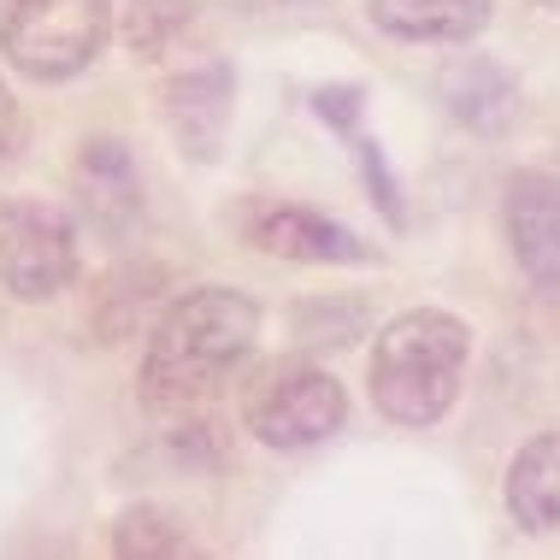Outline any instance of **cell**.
Returning a JSON list of instances; mask_svg holds the SVG:
<instances>
[{"label":"cell","mask_w":560,"mask_h":560,"mask_svg":"<svg viewBox=\"0 0 560 560\" xmlns=\"http://www.w3.org/2000/svg\"><path fill=\"white\" fill-rule=\"evenodd\" d=\"M260 337V307L254 295L207 283V290L177 295L160 313V325L148 330L142 348V401L154 413H189L195 401H207L231 377L242 360L254 354Z\"/></svg>","instance_id":"obj_1"},{"label":"cell","mask_w":560,"mask_h":560,"mask_svg":"<svg viewBox=\"0 0 560 560\" xmlns=\"http://www.w3.org/2000/svg\"><path fill=\"white\" fill-rule=\"evenodd\" d=\"M472 337L454 313L419 307L377 330L372 342V401L396 425H436L460 396V372Z\"/></svg>","instance_id":"obj_2"},{"label":"cell","mask_w":560,"mask_h":560,"mask_svg":"<svg viewBox=\"0 0 560 560\" xmlns=\"http://www.w3.org/2000/svg\"><path fill=\"white\" fill-rule=\"evenodd\" d=\"M113 42V0H7L0 54L30 83H66Z\"/></svg>","instance_id":"obj_3"},{"label":"cell","mask_w":560,"mask_h":560,"mask_svg":"<svg viewBox=\"0 0 560 560\" xmlns=\"http://www.w3.org/2000/svg\"><path fill=\"white\" fill-rule=\"evenodd\" d=\"M78 283V224L59 201L7 195L0 201V290L12 301H54Z\"/></svg>","instance_id":"obj_4"},{"label":"cell","mask_w":560,"mask_h":560,"mask_svg":"<svg viewBox=\"0 0 560 560\" xmlns=\"http://www.w3.org/2000/svg\"><path fill=\"white\" fill-rule=\"evenodd\" d=\"M242 419H248V431L266 448H313V443L342 431L348 396H342L337 377H325L313 366H278L248 389Z\"/></svg>","instance_id":"obj_5"},{"label":"cell","mask_w":560,"mask_h":560,"mask_svg":"<svg viewBox=\"0 0 560 560\" xmlns=\"http://www.w3.org/2000/svg\"><path fill=\"white\" fill-rule=\"evenodd\" d=\"M231 101H236V71L224 59H201V66H184L177 78H165L160 118L189 160L213 165L224 130H231Z\"/></svg>","instance_id":"obj_6"},{"label":"cell","mask_w":560,"mask_h":560,"mask_svg":"<svg viewBox=\"0 0 560 560\" xmlns=\"http://www.w3.org/2000/svg\"><path fill=\"white\" fill-rule=\"evenodd\" d=\"M71 195H78V213L89 219V231L125 242L142 224V172H136L130 148L113 136L83 142L78 165H71Z\"/></svg>","instance_id":"obj_7"},{"label":"cell","mask_w":560,"mask_h":560,"mask_svg":"<svg viewBox=\"0 0 560 560\" xmlns=\"http://www.w3.org/2000/svg\"><path fill=\"white\" fill-rule=\"evenodd\" d=\"M502 224L513 242V260L542 295H560V177L520 172L502 195Z\"/></svg>","instance_id":"obj_8"},{"label":"cell","mask_w":560,"mask_h":560,"mask_svg":"<svg viewBox=\"0 0 560 560\" xmlns=\"http://www.w3.org/2000/svg\"><path fill=\"white\" fill-rule=\"evenodd\" d=\"M242 236L260 254L278 260H307V266H354L366 260V242L354 231H342L337 219L313 213V207H278V201H254L242 213Z\"/></svg>","instance_id":"obj_9"},{"label":"cell","mask_w":560,"mask_h":560,"mask_svg":"<svg viewBox=\"0 0 560 560\" xmlns=\"http://www.w3.org/2000/svg\"><path fill=\"white\" fill-rule=\"evenodd\" d=\"M436 89H443V107L460 118L466 130H483V136H502L513 125V107H520L513 78L495 66V59H483V54L454 59L443 78H436Z\"/></svg>","instance_id":"obj_10"},{"label":"cell","mask_w":560,"mask_h":560,"mask_svg":"<svg viewBox=\"0 0 560 560\" xmlns=\"http://www.w3.org/2000/svg\"><path fill=\"white\" fill-rule=\"evenodd\" d=\"M508 513L520 532L549 537L560 532V431L532 436L508 466Z\"/></svg>","instance_id":"obj_11"},{"label":"cell","mask_w":560,"mask_h":560,"mask_svg":"<svg viewBox=\"0 0 560 560\" xmlns=\"http://www.w3.org/2000/svg\"><path fill=\"white\" fill-rule=\"evenodd\" d=\"M372 24L396 42H472L490 24V0H372Z\"/></svg>","instance_id":"obj_12"},{"label":"cell","mask_w":560,"mask_h":560,"mask_svg":"<svg viewBox=\"0 0 560 560\" xmlns=\"http://www.w3.org/2000/svg\"><path fill=\"white\" fill-rule=\"evenodd\" d=\"M189 549H195V542L184 532V520L165 513V508H154V502L118 513V525H113V555H125V560H177Z\"/></svg>","instance_id":"obj_13"},{"label":"cell","mask_w":560,"mask_h":560,"mask_svg":"<svg viewBox=\"0 0 560 560\" xmlns=\"http://www.w3.org/2000/svg\"><path fill=\"white\" fill-rule=\"evenodd\" d=\"M195 24V0H130L125 7V48L136 59H165Z\"/></svg>","instance_id":"obj_14"},{"label":"cell","mask_w":560,"mask_h":560,"mask_svg":"<svg viewBox=\"0 0 560 560\" xmlns=\"http://www.w3.org/2000/svg\"><path fill=\"white\" fill-rule=\"evenodd\" d=\"M360 172H366V184L377 189V207H384V213L401 224V195H396V184H389V172H384V154H377V142H360Z\"/></svg>","instance_id":"obj_15"},{"label":"cell","mask_w":560,"mask_h":560,"mask_svg":"<svg viewBox=\"0 0 560 560\" xmlns=\"http://www.w3.org/2000/svg\"><path fill=\"white\" fill-rule=\"evenodd\" d=\"M313 113H319L325 125L348 130V125H354V113H360V89H354V83H342V89H319V95H313Z\"/></svg>","instance_id":"obj_16"},{"label":"cell","mask_w":560,"mask_h":560,"mask_svg":"<svg viewBox=\"0 0 560 560\" xmlns=\"http://www.w3.org/2000/svg\"><path fill=\"white\" fill-rule=\"evenodd\" d=\"M19 142H24V113H19V101H12L7 78H0V165L19 154Z\"/></svg>","instance_id":"obj_17"},{"label":"cell","mask_w":560,"mask_h":560,"mask_svg":"<svg viewBox=\"0 0 560 560\" xmlns=\"http://www.w3.org/2000/svg\"><path fill=\"white\" fill-rule=\"evenodd\" d=\"M542 7H560V0H542Z\"/></svg>","instance_id":"obj_18"}]
</instances>
